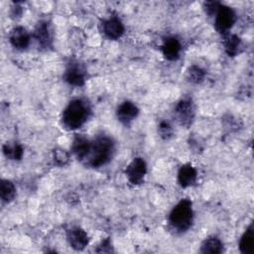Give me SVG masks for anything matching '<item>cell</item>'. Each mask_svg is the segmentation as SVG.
I'll return each instance as SVG.
<instances>
[{
    "label": "cell",
    "instance_id": "obj_12",
    "mask_svg": "<svg viewBox=\"0 0 254 254\" xmlns=\"http://www.w3.org/2000/svg\"><path fill=\"white\" fill-rule=\"evenodd\" d=\"M10 44L17 50H25L30 44V35L23 27H15L9 34Z\"/></svg>",
    "mask_w": 254,
    "mask_h": 254
},
{
    "label": "cell",
    "instance_id": "obj_19",
    "mask_svg": "<svg viewBox=\"0 0 254 254\" xmlns=\"http://www.w3.org/2000/svg\"><path fill=\"white\" fill-rule=\"evenodd\" d=\"M2 151L4 156L9 159V160H14V161H19L22 159L24 150L22 146L18 143H5L2 147Z\"/></svg>",
    "mask_w": 254,
    "mask_h": 254
},
{
    "label": "cell",
    "instance_id": "obj_7",
    "mask_svg": "<svg viewBox=\"0 0 254 254\" xmlns=\"http://www.w3.org/2000/svg\"><path fill=\"white\" fill-rule=\"evenodd\" d=\"M64 80L73 86H81L85 82V69L78 62H70L64 74Z\"/></svg>",
    "mask_w": 254,
    "mask_h": 254
},
{
    "label": "cell",
    "instance_id": "obj_14",
    "mask_svg": "<svg viewBox=\"0 0 254 254\" xmlns=\"http://www.w3.org/2000/svg\"><path fill=\"white\" fill-rule=\"evenodd\" d=\"M181 49V43L176 37L166 38L162 45L163 55L169 61H176L180 56Z\"/></svg>",
    "mask_w": 254,
    "mask_h": 254
},
{
    "label": "cell",
    "instance_id": "obj_17",
    "mask_svg": "<svg viewBox=\"0 0 254 254\" xmlns=\"http://www.w3.org/2000/svg\"><path fill=\"white\" fill-rule=\"evenodd\" d=\"M223 251V243L221 240L215 236H211L206 238L200 246L201 253H209V254H219Z\"/></svg>",
    "mask_w": 254,
    "mask_h": 254
},
{
    "label": "cell",
    "instance_id": "obj_11",
    "mask_svg": "<svg viewBox=\"0 0 254 254\" xmlns=\"http://www.w3.org/2000/svg\"><path fill=\"white\" fill-rule=\"evenodd\" d=\"M139 114V108L132 101L122 102L117 110L116 115L118 120L124 125H129Z\"/></svg>",
    "mask_w": 254,
    "mask_h": 254
},
{
    "label": "cell",
    "instance_id": "obj_6",
    "mask_svg": "<svg viewBox=\"0 0 254 254\" xmlns=\"http://www.w3.org/2000/svg\"><path fill=\"white\" fill-rule=\"evenodd\" d=\"M147 173V165L143 158H134L133 161L126 167L125 174L128 181L132 185H140L144 181V177Z\"/></svg>",
    "mask_w": 254,
    "mask_h": 254
},
{
    "label": "cell",
    "instance_id": "obj_8",
    "mask_svg": "<svg viewBox=\"0 0 254 254\" xmlns=\"http://www.w3.org/2000/svg\"><path fill=\"white\" fill-rule=\"evenodd\" d=\"M102 33L110 40H117L124 34V25L117 17H110L101 24Z\"/></svg>",
    "mask_w": 254,
    "mask_h": 254
},
{
    "label": "cell",
    "instance_id": "obj_10",
    "mask_svg": "<svg viewBox=\"0 0 254 254\" xmlns=\"http://www.w3.org/2000/svg\"><path fill=\"white\" fill-rule=\"evenodd\" d=\"M66 238L70 247L75 250H82L88 244V236L86 232L78 226H72L71 228L67 229Z\"/></svg>",
    "mask_w": 254,
    "mask_h": 254
},
{
    "label": "cell",
    "instance_id": "obj_2",
    "mask_svg": "<svg viewBox=\"0 0 254 254\" xmlns=\"http://www.w3.org/2000/svg\"><path fill=\"white\" fill-rule=\"evenodd\" d=\"M113 151V141L107 136H99L91 141L90 150L85 161L93 168L101 167L110 161Z\"/></svg>",
    "mask_w": 254,
    "mask_h": 254
},
{
    "label": "cell",
    "instance_id": "obj_25",
    "mask_svg": "<svg viewBox=\"0 0 254 254\" xmlns=\"http://www.w3.org/2000/svg\"><path fill=\"white\" fill-rule=\"evenodd\" d=\"M112 251H113L112 250V245H111V242H110V240L108 238L103 240L98 245V248L96 249V252H98V253H110Z\"/></svg>",
    "mask_w": 254,
    "mask_h": 254
},
{
    "label": "cell",
    "instance_id": "obj_21",
    "mask_svg": "<svg viewBox=\"0 0 254 254\" xmlns=\"http://www.w3.org/2000/svg\"><path fill=\"white\" fill-rule=\"evenodd\" d=\"M205 76V71L198 65H191L187 70V78L190 82L200 83Z\"/></svg>",
    "mask_w": 254,
    "mask_h": 254
},
{
    "label": "cell",
    "instance_id": "obj_1",
    "mask_svg": "<svg viewBox=\"0 0 254 254\" xmlns=\"http://www.w3.org/2000/svg\"><path fill=\"white\" fill-rule=\"evenodd\" d=\"M89 113L90 108L84 100L73 99L65 106L63 111V125L68 130H75L85 123Z\"/></svg>",
    "mask_w": 254,
    "mask_h": 254
},
{
    "label": "cell",
    "instance_id": "obj_26",
    "mask_svg": "<svg viewBox=\"0 0 254 254\" xmlns=\"http://www.w3.org/2000/svg\"><path fill=\"white\" fill-rule=\"evenodd\" d=\"M21 14H22V8H21L20 6L16 5L15 7L12 8V13H11V15H12L13 18H17V17H19Z\"/></svg>",
    "mask_w": 254,
    "mask_h": 254
},
{
    "label": "cell",
    "instance_id": "obj_3",
    "mask_svg": "<svg viewBox=\"0 0 254 254\" xmlns=\"http://www.w3.org/2000/svg\"><path fill=\"white\" fill-rule=\"evenodd\" d=\"M193 210L191 201L189 199H182L169 214V222L173 228L179 231H186L192 223Z\"/></svg>",
    "mask_w": 254,
    "mask_h": 254
},
{
    "label": "cell",
    "instance_id": "obj_9",
    "mask_svg": "<svg viewBox=\"0 0 254 254\" xmlns=\"http://www.w3.org/2000/svg\"><path fill=\"white\" fill-rule=\"evenodd\" d=\"M34 38L40 48L49 49L52 47L53 35L50 25L47 21H40L37 24L34 30Z\"/></svg>",
    "mask_w": 254,
    "mask_h": 254
},
{
    "label": "cell",
    "instance_id": "obj_16",
    "mask_svg": "<svg viewBox=\"0 0 254 254\" xmlns=\"http://www.w3.org/2000/svg\"><path fill=\"white\" fill-rule=\"evenodd\" d=\"M239 249L243 254H252L254 252V227L251 223L239 241Z\"/></svg>",
    "mask_w": 254,
    "mask_h": 254
},
{
    "label": "cell",
    "instance_id": "obj_5",
    "mask_svg": "<svg viewBox=\"0 0 254 254\" xmlns=\"http://www.w3.org/2000/svg\"><path fill=\"white\" fill-rule=\"evenodd\" d=\"M175 115L182 126L189 127L194 118V106L191 99H181L175 107Z\"/></svg>",
    "mask_w": 254,
    "mask_h": 254
},
{
    "label": "cell",
    "instance_id": "obj_23",
    "mask_svg": "<svg viewBox=\"0 0 254 254\" xmlns=\"http://www.w3.org/2000/svg\"><path fill=\"white\" fill-rule=\"evenodd\" d=\"M158 131H159L160 136L165 140H168L173 136V129L167 121H161L160 122Z\"/></svg>",
    "mask_w": 254,
    "mask_h": 254
},
{
    "label": "cell",
    "instance_id": "obj_20",
    "mask_svg": "<svg viewBox=\"0 0 254 254\" xmlns=\"http://www.w3.org/2000/svg\"><path fill=\"white\" fill-rule=\"evenodd\" d=\"M16 188L11 181L2 180L0 185V196L4 202H10L15 198Z\"/></svg>",
    "mask_w": 254,
    "mask_h": 254
},
{
    "label": "cell",
    "instance_id": "obj_22",
    "mask_svg": "<svg viewBox=\"0 0 254 254\" xmlns=\"http://www.w3.org/2000/svg\"><path fill=\"white\" fill-rule=\"evenodd\" d=\"M53 161L57 166H65L69 162V154L62 148H56L53 151Z\"/></svg>",
    "mask_w": 254,
    "mask_h": 254
},
{
    "label": "cell",
    "instance_id": "obj_4",
    "mask_svg": "<svg viewBox=\"0 0 254 254\" xmlns=\"http://www.w3.org/2000/svg\"><path fill=\"white\" fill-rule=\"evenodd\" d=\"M215 29L218 33L226 35L235 23L236 16L232 8L221 4L215 13Z\"/></svg>",
    "mask_w": 254,
    "mask_h": 254
},
{
    "label": "cell",
    "instance_id": "obj_24",
    "mask_svg": "<svg viewBox=\"0 0 254 254\" xmlns=\"http://www.w3.org/2000/svg\"><path fill=\"white\" fill-rule=\"evenodd\" d=\"M220 5H221V3L217 2V1H206L203 3V8H204L205 13L208 16L212 17L213 15H215V13L217 12Z\"/></svg>",
    "mask_w": 254,
    "mask_h": 254
},
{
    "label": "cell",
    "instance_id": "obj_18",
    "mask_svg": "<svg viewBox=\"0 0 254 254\" xmlns=\"http://www.w3.org/2000/svg\"><path fill=\"white\" fill-rule=\"evenodd\" d=\"M241 49V40L233 34H226L224 38V50L229 57H234L239 54Z\"/></svg>",
    "mask_w": 254,
    "mask_h": 254
},
{
    "label": "cell",
    "instance_id": "obj_13",
    "mask_svg": "<svg viewBox=\"0 0 254 254\" xmlns=\"http://www.w3.org/2000/svg\"><path fill=\"white\" fill-rule=\"evenodd\" d=\"M91 141L82 135H75L71 143V151L73 155L80 161L85 160L90 150Z\"/></svg>",
    "mask_w": 254,
    "mask_h": 254
},
{
    "label": "cell",
    "instance_id": "obj_15",
    "mask_svg": "<svg viewBox=\"0 0 254 254\" xmlns=\"http://www.w3.org/2000/svg\"><path fill=\"white\" fill-rule=\"evenodd\" d=\"M196 181V171L190 164L183 165L178 172V183L182 188H188Z\"/></svg>",
    "mask_w": 254,
    "mask_h": 254
}]
</instances>
